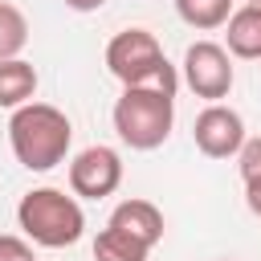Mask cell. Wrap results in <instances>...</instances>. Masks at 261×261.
I'll list each match as a JSON object with an SVG mask.
<instances>
[{
	"mask_svg": "<svg viewBox=\"0 0 261 261\" xmlns=\"http://www.w3.org/2000/svg\"><path fill=\"white\" fill-rule=\"evenodd\" d=\"M232 4L237 0H175V12H179V20L188 29L212 33V29H220L232 16Z\"/></svg>",
	"mask_w": 261,
	"mask_h": 261,
	"instance_id": "7c38bea8",
	"label": "cell"
},
{
	"mask_svg": "<svg viewBox=\"0 0 261 261\" xmlns=\"http://www.w3.org/2000/svg\"><path fill=\"white\" fill-rule=\"evenodd\" d=\"M237 163H241V179L245 184H261V135L245 139V147L237 151Z\"/></svg>",
	"mask_w": 261,
	"mask_h": 261,
	"instance_id": "5bb4252c",
	"label": "cell"
},
{
	"mask_svg": "<svg viewBox=\"0 0 261 261\" xmlns=\"http://www.w3.org/2000/svg\"><path fill=\"white\" fill-rule=\"evenodd\" d=\"M245 204L253 216H261V184H245Z\"/></svg>",
	"mask_w": 261,
	"mask_h": 261,
	"instance_id": "2e32d148",
	"label": "cell"
},
{
	"mask_svg": "<svg viewBox=\"0 0 261 261\" xmlns=\"http://www.w3.org/2000/svg\"><path fill=\"white\" fill-rule=\"evenodd\" d=\"M0 261H37V257H33V245L24 237L0 232Z\"/></svg>",
	"mask_w": 261,
	"mask_h": 261,
	"instance_id": "9a60e30c",
	"label": "cell"
},
{
	"mask_svg": "<svg viewBox=\"0 0 261 261\" xmlns=\"http://www.w3.org/2000/svg\"><path fill=\"white\" fill-rule=\"evenodd\" d=\"M232 82H237V69H232V57H228L224 45H216V41L188 45V53H184V86L196 98H204L212 106V102L228 98Z\"/></svg>",
	"mask_w": 261,
	"mask_h": 261,
	"instance_id": "5b68a950",
	"label": "cell"
},
{
	"mask_svg": "<svg viewBox=\"0 0 261 261\" xmlns=\"http://www.w3.org/2000/svg\"><path fill=\"white\" fill-rule=\"evenodd\" d=\"M151 257V245H143L139 237L106 224L98 237H94V261H147Z\"/></svg>",
	"mask_w": 261,
	"mask_h": 261,
	"instance_id": "8fae6325",
	"label": "cell"
},
{
	"mask_svg": "<svg viewBox=\"0 0 261 261\" xmlns=\"http://www.w3.org/2000/svg\"><path fill=\"white\" fill-rule=\"evenodd\" d=\"M106 69H110V77L122 82V90L126 86H155V90L175 94V86H179L175 65L163 57V45L147 29L114 33L110 45H106Z\"/></svg>",
	"mask_w": 261,
	"mask_h": 261,
	"instance_id": "277c9868",
	"label": "cell"
},
{
	"mask_svg": "<svg viewBox=\"0 0 261 261\" xmlns=\"http://www.w3.org/2000/svg\"><path fill=\"white\" fill-rule=\"evenodd\" d=\"M8 143H12V155H16L20 167H29V171H53L69 155L73 126H69V118L57 106L29 102V106L12 110V118H8Z\"/></svg>",
	"mask_w": 261,
	"mask_h": 261,
	"instance_id": "6da1fadb",
	"label": "cell"
},
{
	"mask_svg": "<svg viewBox=\"0 0 261 261\" xmlns=\"http://www.w3.org/2000/svg\"><path fill=\"white\" fill-rule=\"evenodd\" d=\"M29 45V20L16 4L0 0V61L20 57V49Z\"/></svg>",
	"mask_w": 261,
	"mask_h": 261,
	"instance_id": "4fadbf2b",
	"label": "cell"
},
{
	"mask_svg": "<svg viewBox=\"0 0 261 261\" xmlns=\"http://www.w3.org/2000/svg\"><path fill=\"white\" fill-rule=\"evenodd\" d=\"M118 139L130 151H155L171 139L175 126V94L155 86H126L110 110Z\"/></svg>",
	"mask_w": 261,
	"mask_h": 261,
	"instance_id": "7a4b0ae2",
	"label": "cell"
},
{
	"mask_svg": "<svg viewBox=\"0 0 261 261\" xmlns=\"http://www.w3.org/2000/svg\"><path fill=\"white\" fill-rule=\"evenodd\" d=\"M37 94V69L33 61L24 57H12V61H0V106L4 110H20L29 106Z\"/></svg>",
	"mask_w": 261,
	"mask_h": 261,
	"instance_id": "30bf717a",
	"label": "cell"
},
{
	"mask_svg": "<svg viewBox=\"0 0 261 261\" xmlns=\"http://www.w3.org/2000/svg\"><path fill=\"white\" fill-rule=\"evenodd\" d=\"M122 184V159L114 147H86L69 163V192L82 200H106Z\"/></svg>",
	"mask_w": 261,
	"mask_h": 261,
	"instance_id": "8992f818",
	"label": "cell"
},
{
	"mask_svg": "<svg viewBox=\"0 0 261 261\" xmlns=\"http://www.w3.org/2000/svg\"><path fill=\"white\" fill-rule=\"evenodd\" d=\"M245 4H261V0H245Z\"/></svg>",
	"mask_w": 261,
	"mask_h": 261,
	"instance_id": "ac0fdd59",
	"label": "cell"
},
{
	"mask_svg": "<svg viewBox=\"0 0 261 261\" xmlns=\"http://www.w3.org/2000/svg\"><path fill=\"white\" fill-rule=\"evenodd\" d=\"M224 49L241 61H261V4H241L224 20Z\"/></svg>",
	"mask_w": 261,
	"mask_h": 261,
	"instance_id": "ba28073f",
	"label": "cell"
},
{
	"mask_svg": "<svg viewBox=\"0 0 261 261\" xmlns=\"http://www.w3.org/2000/svg\"><path fill=\"white\" fill-rule=\"evenodd\" d=\"M65 8H73V12H98L106 0H61Z\"/></svg>",
	"mask_w": 261,
	"mask_h": 261,
	"instance_id": "e0dca14e",
	"label": "cell"
},
{
	"mask_svg": "<svg viewBox=\"0 0 261 261\" xmlns=\"http://www.w3.org/2000/svg\"><path fill=\"white\" fill-rule=\"evenodd\" d=\"M106 224H114V228H122V232H130V237H139L143 245H159L163 241V212L151 204V200H122L114 212H110V220Z\"/></svg>",
	"mask_w": 261,
	"mask_h": 261,
	"instance_id": "9c48e42d",
	"label": "cell"
},
{
	"mask_svg": "<svg viewBox=\"0 0 261 261\" xmlns=\"http://www.w3.org/2000/svg\"><path fill=\"white\" fill-rule=\"evenodd\" d=\"M216 261H232V257H216Z\"/></svg>",
	"mask_w": 261,
	"mask_h": 261,
	"instance_id": "d6986e66",
	"label": "cell"
},
{
	"mask_svg": "<svg viewBox=\"0 0 261 261\" xmlns=\"http://www.w3.org/2000/svg\"><path fill=\"white\" fill-rule=\"evenodd\" d=\"M192 139H196V151L208 155V159H232L241 147H245V118L232 110V106H204L196 114V126H192Z\"/></svg>",
	"mask_w": 261,
	"mask_h": 261,
	"instance_id": "52a82bcc",
	"label": "cell"
},
{
	"mask_svg": "<svg viewBox=\"0 0 261 261\" xmlns=\"http://www.w3.org/2000/svg\"><path fill=\"white\" fill-rule=\"evenodd\" d=\"M16 224H20L24 241H33L41 249H69L86 232L82 204L73 196H65L61 188H33V192H24L20 204H16Z\"/></svg>",
	"mask_w": 261,
	"mask_h": 261,
	"instance_id": "3957f363",
	"label": "cell"
}]
</instances>
